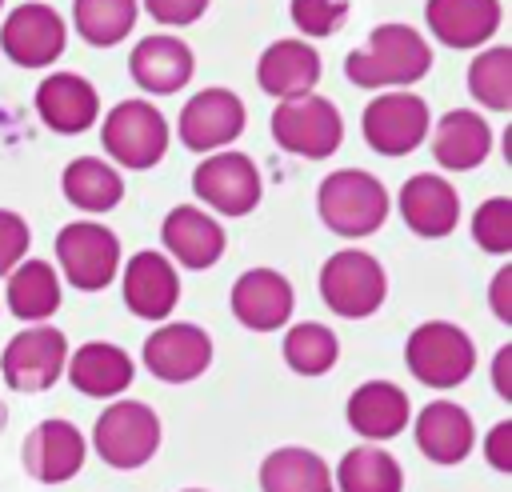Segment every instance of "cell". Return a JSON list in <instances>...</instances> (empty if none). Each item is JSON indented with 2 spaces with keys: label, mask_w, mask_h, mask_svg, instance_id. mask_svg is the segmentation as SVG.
Returning a JSON list of instances; mask_svg holds the SVG:
<instances>
[{
  "label": "cell",
  "mask_w": 512,
  "mask_h": 492,
  "mask_svg": "<svg viewBox=\"0 0 512 492\" xmlns=\"http://www.w3.org/2000/svg\"><path fill=\"white\" fill-rule=\"evenodd\" d=\"M144 12L164 24V28H184V24H196L204 12H208V0H140Z\"/></svg>",
  "instance_id": "obj_38"
},
{
  "label": "cell",
  "mask_w": 512,
  "mask_h": 492,
  "mask_svg": "<svg viewBox=\"0 0 512 492\" xmlns=\"http://www.w3.org/2000/svg\"><path fill=\"white\" fill-rule=\"evenodd\" d=\"M404 364L424 388H460L476 372V344L452 320H424L404 340Z\"/></svg>",
  "instance_id": "obj_3"
},
{
  "label": "cell",
  "mask_w": 512,
  "mask_h": 492,
  "mask_svg": "<svg viewBox=\"0 0 512 492\" xmlns=\"http://www.w3.org/2000/svg\"><path fill=\"white\" fill-rule=\"evenodd\" d=\"M192 192L216 216H248L264 196V180H260V168L252 156L224 148V152H208L196 164Z\"/></svg>",
  "instance_id": "obj_11"
},
{
  "label": "cell",
  "mask_w": 512,
  "mask_h": 492,
  "mask_svg": "<svg viewBox=\"0 0 512 492\" xmlns=\"http://www.w3.org/2000/svg\"><path fill=\"white\" fill-rule=\"evenodd\" d=\"M160 240H164V256L184 264V268H192V272L212 268L228 248L224 224L212 212L196 208V204L168 208V216L160 220Z\"/></svg>",
  "instance_id": "obj_17"
},
{
  "label": "cell",
  "mask_w": 512,
  "mask_h": 492,
  "mask_svg": "<svg viewBox=\"0 0 512 492\" xmlns=\"http://www.w3.org/2000/svg\"><path fill=\"white\" fill-rule=\"evenodd\" d=\"M36 116L60 136H80L100 116V92L80 72H48L36 84Z\"/></svg>",
  "instance_id": "obj_19"
},
{
  "label": "cell",
  "mask_w": 512,
  "mask_h": 492,
  "mask_svg": "<svg viewBox=\"0 0 512 492\" xmlns=\"http://www.w3.org/2000/svg\"><path fill=\"white\" fill-rule=\"evenodd\" d=\"M0 8H4V0H0Z\"/></svg>",
  "instance_id": "obj_44"
},
{
  "label": "cell",
  "mask_w": 512,
  "mask_h": 492,
  "mask_svg": "<svg viewBox=\"0 0 512 492\" xmlns=\"http://www.w3.org/2000/svg\"><path fill=\"white\" fill-rule=\"evenodd\" d=\"M128 72L136 80L140 92H152V96H172L180 92L192 72H196V56L192 48L172 36V32H152L144 40H136L132 56H128Z\"/></svg>",
  "instance_id": "obj_20"
},
{
  "label": "cell",
  "mask_w": 512,
  "mask_h": 492,
  "mask_svg": "<svg viewBox=\"0 0 512 492\" xmlns=\"http://www.w3.org/2000/svg\"><path fill=\"white\" fill-rule=\"evenodd\" d=\"M160 440H164L160 416L144 400H112L96 416V428H92L96 456L108 468H120V472L144 468L160 452Z\"/></svg>",
  "instance_id": "obj_6"
},
{
  "label": "cell",
  "mask_w": 512,
  "mask_h": 492,
  "mask_svg": "<svg viewBox=\"0 0 512 492\" xmlns=\"http://www.w3.org/2000/svg\"><path fill=\"white\" fill-rule=\"evenodd\" d=\"M232 316L252 328V332H276L288 324L292 308H296V288L284 272L276 268H248L236 276L232 284Z\"/></svg>",
  "instance_id": "obj_18"
},
{
  "label": "cell",
  "mask_w": 512,
  "mask_h": 492,
  "mask_svg": "<svg viewBox=\"0 0 512 492\" xmlns=\"http://www.w3.org/2000/svg\"><path fill=\"white\" fill-rule=\"evenodd\" d=\"M120 292H124V308L140 320L164 324L180 300V276L176 264L156 252V248H140L128 256L124 272H120Z\"/></svg>",
  "instance_id": "obj_16"
},
{
  "label": "cell",
  "mask_w": 512,
  "mask_h": 492,
  "mask_svg": "<svg viewBox=\"0 0 512 492\" xmlns=\"http://www.w3.org/2000/svg\"><path fill=\"white\" fill-rule=\"evenodd\" d=\"M4 300H8V312L24 324H48V316H56L60 308V272L56 264L40 260V256H24L8 276H4Z\"/></svg>",
  "instance_id": "obj_28"
},
{
  "label": "cell",
  "mask_w": 512,
  "mask_h": 492,
  "mask_svg": "<svg viewBox=\"0 0 512 492\" xmlns=\"http://www.w3.org/2000/svg\"><path fill=\"white\" fill-rule=\"evenodd\" d=\"M320 300L344 320H368L388 300V272L364 248H340L320 264Z\"/></svg>",
  "instance_id": "obj_5"
},
{
  "label": "cell",
  "mask_w": 512,
  "mask_h": 492,
  "mask_svg": "<svg viewBox=\"0 0 512 492\" xmlns=\"http://www.w3.org/2000/svg\"><path fill=\"white\" fill-rule=\"evenodd\" d=\"M484 460L496 472H512V420H500L484 432Z\"/></svg>",
  "instance_id": "obj_39"
},
{
  "label": "cell",
  "mask_w": 512,
  "mask_h": 492,
  "mask_svg": "<svg viewBox=\"0 0 512 492\" xmlns=\"http://www.w3.org/2000/svg\"><path fill=\"white\" fill-rule=\"evenodd\" d=\"M488 308L500 324H512V264L496 268V276L488 284Z\"/></svg>",
  "instance_id": "obj_40"
},
{
  "label": "cell",
  "mask_w": 512,
  "mask_h": 492,
  "mask_svg": "<svg viewBox=\"0 0 512 492\" xmlns=\"http://www.w3.org/2000/svg\"><path fill=\"white\" fill-rule=\"evenodd\" d=\"M416 448L432 464H460L476 448V424L456 400H428L416 412Z\"/></svg>",
  "instance_id": "obj_25"
},
{
  "label": "cell",
  "mask_w": 512,
  "mask_h": 492,
  "mask_svg": "<svg viewBox=\"0 0 512 492\" xmlns=\"http://www.w3.org/2000/svg\"><path fill=\"white\" fill-rule=\"evenodd\" d=\"M184 492H204V488H184Z\"/></svg>",
  "instance_id": "obj_43"
},
{
  "label": "cell",
  "mask_w": 512,
  "mask_h": 492,
  "mask_svg": "<svg viewBox=\"0 0 512 492\" xmlns=\"http://www.w3.org/2000/svg\"><path fill=\"white\" fill-rule=\"evenodd\" d=\"M500 0H428L424 20L444 48H480L500 28Z\"/></svg>",
  "instance_id": "obj_27"
},
{
  "label": "cell",
  "mask_w": 512,
  "mask_h": 492,
  "mask_svg": "<svg viewBox=\"0 0 512 492\" xmlns=\"http://www.w3.org/2000/svg\"><path fill=\"white\" fill-rule=\"evenodd\" d=\"M272 140L304 160H324L340 148L344 140V116L340 108L320 96V92H304L292 100H276L272 108Z\"/></svg>",
  "instance_id": "obj_7"
},
{
  "label": "cell",
  "mask_w": 512,
  "mask_h": 492,
  "mask_svg": "<svg viewBox=\"0 0 512 492\" xmlns=\"http://www.w3.org/2000/svg\"><path fill=\"white\" fill-rule=\"evenodd\" d=\"M88 460V440L72 420H40L24 444H20V464L36 484H64L72 480Z\"/></svg>",
  "instance_id": "obj_15"
},
{
  "label": "cell",
  "mask_w": 512,
  "mask_h": 492,
  "mask_svg": "<svg viewBox=\"0 0 512 492\" xmlns=\"http://www.w3.org/2000/svg\"><path fill=\"white\" fill-rule=\"evenodd\" d=\"M56 272L76 292H100L120 272V236L100 220H72L56 232Z\"/></svg>",
  "instance_id": "obj_8"
},
{
  "label": "cell",
  "mask_w": 512,
  "mask_h": 492,
  "mask_svg": "<svg viewBox=\"0 0 512 492\" xmlns=\"http://www.w3.org/2000/svg\"><path fill=\"white\" fill-rule=\"evenodd\" d=\"M336 492H404V468L380 444H356L332 472Z\"/></svg>",
  "instance_id": "obj_31"
},
{
  "label": "cell",
  "mask_w": 512,
  "mask_h": 492,
  "mask_svg": "<svg viewBox=\"0 0 512 492\" xmlns=\"http://www.w3.org/2000/svg\"><path fill=\"white\" fill-rule=\"evenodd\" d=\"M68 336L56 324H24L0 352V376L16 392H48L68 364Z\"/></svg>",
  "instance_id": "obj_9"
},
{
  "label": "cell",
  "mask_w": 512,
  "mask_h": 492,
  "mask_svg": "<svg viewBox=\"0 0 512 492\" xmlns=\"http://www.w3.org/2000/svg\"><path fill=\"white\" fill-rule=\"evenodd\" d=\"M144 368L164 384H188L212 364V336L192 320H164L140 348Z\"/></svg>",
  "instance_id": "obj_14"
},
{
  "label": "cell",
  "mask_w": 512,
  "mask_h": 492,
  "mask_svg": "<svg viewBox=\"0 0 512 492\" xmlns=\"http://www.w3.org/2000/svg\"><path fill=\"white\" fill-rule=\"evenodd\" d=\"M100 144L112 156V164H120L128 172H148L168 152V120L144 96L120 100L100 120Z\"/></svg>",
  "instance_id": "obj_4"
},
{
  "label": "cell",
  "mask_w": 512,
  "mask_h": 492,
  "mask_svg": "<svg viewBox=\"0 0 512 492\" xmlns=\"http://www.w3.org/2000/svg\"><path fill=\"white\" fill-rule=\"evenodd\" d=\"M288 12H292V24L304 36H332V32L344 28L352 4L348 0H292Z\"/></svg>",
  "instance_id": "obj_36"
},
{
  "label": "cell",
  "mask_w": 512,
  "mask_h": 492,
  "mask_svg": "<svg viewBox=\"0 0 512 492\" xmlns=\"http://www.w3.org/2000/svg\"><path fill=\"white\" fill-rule=\"evenodd\" d=\"M468 96L488 108V112H508L512 108V48H480L476 60L468 64Z\"/></svg>",
  "instance_id": "obj_34"
},
{
  "label": "cell",
  "mask_w": 512,
  "mask_h": 492,
  "mask_svg": "<svg viewBox=\"0 0 512 492\" xmlns=\"http://www.w3.org/2000/svg\"><path fill=\"white\" fill-rule=\"evenodd\" d=\"M400 216L404 224L424 236V240H440L452 236V228L460 224V192L440 176V172H416L404 180L400 196Z\"/></svg>",
  "instance_id": "obj_21"
},
{
  "label": "cell",
  "mask_w": 512,
  "mask_h": 492,
  "mask_svg": "<svg viewBox=\"0 0 512 492\" xmlns=\"http://www.w3.org/2000/svg\"><path fill=\"white\" fill-rule=\"evenodd\" d=\"M344 416H348V428L356 436H364L368 444H384V440H392L408 428L412 400L392 380H364L360 388H352V396L344 404Z\"/></svg>",
  "instance_id": "obj_22"
},
{
  "label": "cell",
  "mask_w": 512,
  "mask_h": 492,
  "mask_svg": "<svg viewBox=\"0 0 512 492\" xmlns=\"http://www.w3.org/2000/svg\"><path fill=\"white\" fill-rule=\"evenodd\" d=\"M60 192L72 208L100 216V212H112L124 200V176H120L116 164H108L100 156H76L60 172Z\"/></svg>",
  "instance_id": "obj_29"
},
{
  "label": "cell",
  "mask_w": 512,
  "mask_h": 492,
  "mask_svg": "<svg viewBox=\"0 0 512 492\" xmlns=\"http://www.w3.org/2000/svg\"><path fill=\"white\" fill-rule=\"evenodd\" d=\"M28 244H32L28 220L12 208H0V276H8L28 256Z\"/></svg>",
  "instance_id": "obj_37"
},
{
  "label": "cell",
  "mask_w": 512,
  "mask_h": 492,
  "mask_svg": "<svg viewBox=\"0 0 512 492\" xmlns=\"http://www.w3.org/2000/svg\"><path fill=\"white\" fill-rule=\"evenodd\" d=\"M260 492H336L332 468L320 452L284 444L260 460Z\"/></svg>",
  "instance_id": "obj_30"
},
{
  "label": "cell",
  "mask_w": 512,
  "mask_h": 492,
  "mask_svg": "<svg viewBox=\"0 0 512 492\" xmlns=\"http://www.w3.org/2000/svg\"><path fill=\"white\" fill-rule=\"evenodd\" d=\"M140 0H72V28L92 48H112L136 28Z\"/></svg>",
  "instance_id": "obj_32"
},
{
  "label": "cell",
  "mask_w": 512,
  "mask_h": 492,
  "mask_svg": "<svg viewBox=\"0 0 512 492\" xmlns=\"http://www.w3.org/2000/svg\"><path fill=\"white\" fill-rule=\"evenodd\" d=\"M432 68V48L412 24H376L364 48L344 56V76L356 88H412Z\"/></svg>",
  "instance_id": "obj_1"
},
{
  "label": "cell",
  "mask_w": 512,
  "mask_h": 492,
  "mask_svg": "<svg viewBox=\"0 0 512 492\" xmlns=\"http://www.w3.org/2000/svg\"><path fill=\"white\" fill-rule=\"evenodd\" d=\"M0 48L20 68H48L68 48V24L44 0L16 4L0 24Z\"/></svg>",
  "instance_id": "obj_12"
},
{
  "label": "cell",
  "mask_w": 512,
  "mask_h": 492,
  "mask_svg": "<svg viewBox=\"0 0 512 492\" xmlns=\"http://www.w3.org/2000/svg\"><path fill=\"white\" fill-rule=\"evenodd\" d=\"M428 132H432V156L448 172H472L492 152V124L476 108H452Z\"/></svg>",
  "instance_id": "obj_26"
},
{
  "label": "cell",
  "mask_w": 512,
  "mask_h": 492,
  "mask_svg": "<svg viewBox=\"0 0 512 492\" xmlns=\"http://www.w3.org/2000/svg\"><path fill=\"white\" fill-rule=\"evenodd\" d=\"M248 108L232 88H204L192 92V100H184L180 116H176V136L188 152H224L240 132H244Z\"/></svg>",
  "instance_id": "obj_13"
},
{
  "label": "cell",
  "mask_w": 512,
  "mask_h": 492,
  "mask_svg": "<svg viewBox=\"0 0 512 492\" xmlns=\"http://www.w3.org/2000/svg\"><path fill=\"white\" fill-rule=\"evenodd\" d=\"M4 428H8V404L0 400V432H4Z\"/></svg>",
  "instance_id": "obj_42"
},
{
  "label": "cell",
  "mask_w": 512,
  "mask_h": 492,
  "mask_svg": "<svg viewBox=\"0 0 512 492\" xmlns=\"http://www.w3.org/2000/svg\"><path fill=\"white\" fill-rule=\"evenodd\" d=\"M492 388L500 400H512V344H500L492 356Z\"/></svg>",
  "instance_id": "obj_41"
},
{
  "label": "cell",
  "mask_w": 512,
  "mask_h": 492,
  "mask_svg": "<svg viewBox=\"0 0 512 492\" xmlns=\"http://www.w3.org/2000/svg\"><path fill=\"white\" fill-rule=\"evenodd\" d=\"M388 208H392L388 188L364 168H336L316 188V212L324 228L344 240L372 236L388 220Z\"/></svg>",
  "instance_id": "obj_2"
},
{
  "label": "cell",
  "mask_w": 512,
  "mask_h": 492,
  "mask_svg": "<svg viewBox=\"0 0 512 492\" xmlns=\"http://www.w3.org/2000/svg\"><path fill=\"white\" fill-rule=\"evenodd\" d=\"M320 72H324L320 52L308 40H292V36L272 40L256 60V84L276 100L312 92L320 84Z\"/></svg>",
  "instance_id": "obj_24"
},
{
  "label": "cell",
  "mask_w": 512,
  "mask_h": 492,
  "mask_svg": "<svg viewBox=\"0 0 512 492\" xmlns=\"http://www.w3.org/2000/svg\"><path fill=\"white\" fill-rule=\"evenodd\" d=\"M64 376L76 392L84 396H96V400H112L120 392L132 388L136 380V364L132 356L112 344V340H88L80 348L68 352V364H64Z\"/></svg>",
  "instance_id": "obj_23"
},
{
  "label": "cell",
  "mask_w": 512,
  "mask_h": 492,
  "mask_svg": "<svg viewBox=\"0 0 512 492\" xmlns=\"http://www.w3.org/2000/svg\"><path fill=\"white\" fill-rule=\"evenodd\" d=\"M472 240L492 256L512 252V200L508 196H492L472 212Z\"/></svg>",
  "instance_id": "obj_35"
},
{
  "label": "cell",
  "mask_w": 512,
  "mask_h": 492,
  "mask_svg": "<svg viewBox=\"0 0 512 492\" xmlns=\"http://www.w3.org/2000/svg\"><path fill=\"white\" fill-rule=\"evenodd\" d=\"M432 112L428 100L416 92H380L368 100L360 116L364 144L380 156H408L428 140Z\"/></svg>",
  "instance_id": "obj_10"
},
{
  "label": "cell",
  "mask_w": 512,
  "mask_h": 492,
  "mask_svg": "<svg viewBox=\"0 0 512 492\" xmlns=\"http://www.w3.org/2000/svg\"><path fill=\"white\" fill-rule=\"evenodd\" d=\"M284 364L296 372V376H324L336 368L340 360V340L328 324H316V320H300L284 332Z\"/></svg>",
  "instance_id": "obj_33"
}]
</instances>
